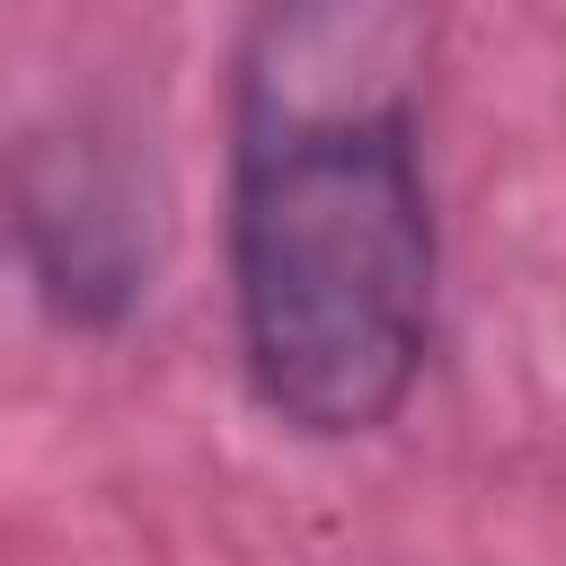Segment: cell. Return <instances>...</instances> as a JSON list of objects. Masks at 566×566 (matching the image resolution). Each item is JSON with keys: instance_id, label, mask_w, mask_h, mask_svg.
<instances>
[{"instance_id": "cell-2", "label": "cell", "mask_w": 566, "mask_h": 566, "mask_svg": "<svg viewBox=\"0 0 566 566\" xmlns=\"http://www.w3.org/2000/svg\"><path fill=\"white\" fill-rule=\"evenodd\" d=\"M0 248L18 292L88 345H115L159 265V221H150V177L133 142L97 115H62L9 142L0 168Z\"/></svg>"}, {"instance_id": "cell-1", "label": "cell", "mask_w": 566, "mask_h": 566, "mask_svg": "<svg viewBox=\"0 0 566 566\" xmlns=\"http://www.w3.org/2000/svg\"><path fill=\"white\" fill-rule=\"evenodd\" d=\"M345 18L354 0H256L221 159L239 389L310 451L389 433L442 345L424 106L398 71H345Z\"/></svg>"}]
</instances>
